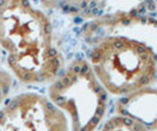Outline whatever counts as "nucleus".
<instances>
[{
  "mask_svg": "<svg viewBox=\"0 0 157 131\" xmlns=\"http://www.w3.org/2000/svg\"><path fill=\"white\" fill-rule=\"evenodd\" d=\"M115 110L117 115L138 122L148 131H157V88L145 87L122 96Z\"/></svg>",
  "mask_w": 157,
  "mask_h": 131,
  "instance_id": "nucleus-6",
  "label": "nucleus"
},
{
  "mask_svg": "<svg viewBox=\"0 0 157 131\" xmlns=\"http://www.w3.org/2000/svg\"><path fill=\"white\" fill-rule=\"evenodd\" d=\"M101 131H148V129L131 118L116 115L105 122Z\"/></svg>",
  "mask_w": 157,
  "mask_h": 131,
  "instance_id": "nucleus-7",
  "label": "nucleus"
},
{
  "mask_svg": "<svg viewBox=\"0 0 157 131\" xmlns=\"http://www.w3.org/2000/svg\"><path fill=\"white\" fill-rule=\"evenodd\" d=\"M12 87V77L8 73L0 67V104L5 101Z\"/></svg>",
  "mask_w": 157,
  "mask_h": 131,
  "instance_id": "nucleus-8",
  "label": "nucleus"
},
{
  "mask_svg": "<svg viewBox=\"0 0 157 131\" xmlns=\"http://www.w3.org/2000/svg\"><path fill=\"white\" fill-rule=\"evenodd\" d=\"M47 98L66 115L71 131H95L108 108V92L85 59L74 60L58 74Z\"/></svg>",
  "mask_w": 157,
  "mask_h": 131,
  "instance_id": "nucleus-3",
  "label": "nucleus"
},
{
  "mask_svg": "<svg viewBox=\"0 0 157 131\" xmlns=\"http://www.w3.org/2000/svg\"><path fill=\"white\" fill-rule=\"evenodd\" d=\"M92 46L108 38H120L148 48L157 61V19L130 11L107 14L88 22L81 33Z\"/></svg>",
  "mask_w": 157,
  "mask_h": 131,
  "instance_id": "nucleus-5",
  "label": "nucleus"
},
{
  "mask_svg": "<svg viewBox=\"0 0 157 131\" xmlns=\"http://www.w3.org/2000/svg\"><path fill=\"white\" fill-rule=\"evenodd\" d=\"M88 63L105 92L125 96L150 87L157 77V61L144 46L108 38L90 46Z\"/></svg>",
  "mask_w": 157,
  "mask_h": 131,
  "instance_id": "nucleus-2",
  "label": "nucleus"
},
{
  "mask_svg": "<svg viewBox=\"0 0 157 131\" xmlns=\"http://www.w3.org/2000/svg\"><path fill=\"white\" fill-rule=\"evenodd\" d=\"M0 131H71V125L47 97L25 92L0 109Z\"/></svg>",
  "mask_w": 157,
  "mask_h": 131,
  "instance_id": "nucleus-4",
  "label": "nucleus"
},
{
  "mask_svg": "<svg viewBox=\"0 0 157 131\" xmlns=\"http://www.w3.org/2000/svg\"><path fill=\"white\" fill-rule=\"evenodd\" d=\"M0 47L10 69L24 83L53 81L61 69L51 21L28 2L0 1Z\"/></svg>",
  "mask_w": 157,
  "mask_h": 131,
  "instance_id": "nucleus-1",
  "label": "nucleus"
}]
</instances>
